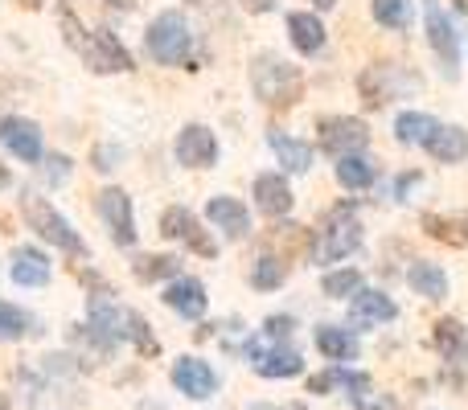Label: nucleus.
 Wrapping results in <instances>:
<instances>
[{"mask_svg": "<svg viewBox=\"0 0 468 410\" xmlns=\"http://www.w3.org/2000/svg\"><path fill=\"white\" fill-rule=\"evenodd\" d=\"M250 87L267 107H292L304 95V74H300V66L283 62L275 54H259L250 62Z\"/></svg>", "mask_w": 468, "mask_h": 410, "instance_id": "obj_1", "label": "nucleus"}, {"mask_svg": "<svg viewBox=\"0 0 468 410\" xmlns=\"http://www.w3.org/2000/svg\"><path fill=\"white\" fill-rule=\"evenodd\" d=\"M357 247H362V222H357L354 205L341 202L337 209H329L324 226L316 230L313 258L316 263H341V258H349Z\"/></svg>", "mask_w": 468, "mask_h": 410, "instance_id": "obj_2", "label": "nucleus"}, {"mask_svg": "<svg viewBox=\"0 0 468 410\" xmlns=\"http://www.w3.org/2000/svg\"><path fill=\"white\" fill-rule=\"evenodd\" d=\"M21 214H25V222H29V230H37L41 238L54 242L58 250H66V255H82V250H87L82 238H79V230H74V226L46 202V197L21 194Z\"/></svg>", "mask_w": 468, "mask_h": 410, "instance_id": "obj_3", "label": "nucleus"}, {"mask_svg": "<svg viewBox=\"0 0 468 410\" xmlns=\"http://www.w3.org/2000/svg\"><path fill=\"white\" fill-rule=\"evenodd\" d=\"M144 46L161 66H181V62H189L194 33H189V25H186V16L181 13H161L153 25H148Z\"/></svg>", "mask_w": 468, "mask_h": 410, "instance_id": "obj_4", "label": "nucleus"}, {"mask_svg": "<svg viewBox=\"0 0 468 410\" xmlns=\"http://www.w3.org/2000/svg\"><path fill=\"white\" fill-rule=\"evenodd\" d=\"M74 49H79L82 62H87L95 74H128V70H136V62H132L128 46H123V41L115 37L112 29H90V33H82V41H79Z\"/></svg>", "mask_w": 468, "mask_h": 410, "instance_id": "obj_5", "label": "nucleus"}, {"mask_svg": "<svg viewBox=\"0 0 468 410\" xmlns=\"http://www.w3.org/2000/svg\"><path fill=\"white\" fill-rule=\"evenodd\" d=\"M247 362L263 378H296V373H304V357L296 349H283V341L267 337V332L247 341Z\"/></svg>", "mask_w": 468, "mask_h": 410, "instance_id": "obj_6", "label": "nucleus"}, {"mask_svg": "<svg viewBox=\"0 0 468 410\" xmlns=\"http://www.w3.org/2000/svg\"><path fill=\"white\" fill-rule=\"evenodd\" d=\"M316 144H321V152L341 161V156H354L370 144V128L354 115H329V120L316 123Z\"/></svg>", "mask_w": 468, "mask_h": 410, "instance_id": "obj_7", "label": "nucleus"}, {"mask_svg": "<svg viewBox=\"0 0 468 410\" xmlns=\"http://www.w3.org/2000/svg\"><path fill=\"white\" fill-rule=\"evenodd\" d=\"M423 21H428V41L436 49L444 74L461 79V37H456V25L448 21V13L440 8V0H423Z\"/></svg>", "mask_w": 468, "mask_h": 410, "instance_id": "obj_8", "label": "nucleus"}, {"mask_svg": "<svg viewBox=\"0 0 468 410\" xmlns=\"http://www.w3.org/2000/svg\"><path fill=\"white\" fill-rule=\"evenodd\" d=\"M161 234H165V238L186 242V247H194L197 255H206V258L218 255V242H214L210 234L197 226V217L189 214L186 205H169V209H165V214H161Z\"/></svg>", "mask_w": 468, "mask_h": 410, "instance_id": "obj_9", "label": "nucleus"}, {"mask_svg": "<svg viewBox=\"0 0 468 410\" xmlns=\"http://www.w3.org/2000/svg\"><path fill=\"white\" fill-rule=\"evenodd\" d=\"M169 378H173V386L186 398H194V403H206V398L218 390V373H214L210 362H202V357H177Z\"/></svg>", "mask_w": 468, "mask_h": 410, "instance_id": "obj_10", "label": "nucleus"}, {"mask_svg": "<svg viewBox=\"0 0 468 410\" xmlns=\"http://www.w3.org/2000/svg\"><path fill=\"white\" fill-rule=\"evenodd\" d=\"M99 214H103L115 247H132L136 242V214H132V197L123 189H103L99 194Z\"/></svg>", "mask_w": 468, "mask_h": 410, "instance_id": "obj_11", "label": "nucleus"}, {"mask_svg": "<svg viewBox=\"0 0 468 410\" xmlns=\"http://www.w3.org/2000/svg\"><path fill=\"white\" fill-rule=\"evenodd\" d=\"M0 144L25 164L41 161V128L33 120H21V115H5L0 120Z\"/></svg>", "mask_w": 468, "mask_h": 410, "instance_id": "obj_12", "label": "nucleus"}, {"mask_svg": "<svg viewBox=\"0 0 468 410\" xmlns=\"http://www.w3.org/2000/svg\"><path fill=\"white\" fill-rule=\"evenodd\" d=\"M173 152H177V161L186 164V169H210V164L218 161V140H214L210 128H202V123H189V128H181Z\"/></svg>", "mask_w": 468, "mask_h": 410, "instance_id": "obj_13", "label": "nucleus"}, {"mask_svg": "<svg viewBox=\"0 0 468 410\" xmlns=\"http://www.w3.org/2000/svg\"><path fill=\"white\" fill-rule=\"evenodd\" d=\"M87 321H90V332L103 337L107 345H112V341H128L132 337V312L128 308H120V304H112V300H103V296L90 300Z\"/></svg>", "mask_w": 468, "mask_h": 410, "instance_id": "obj_14", "label": "nucleus"}, {"mask_svg": "<svg viewBox=\"0 0 468 410\" xmlns=\"http://www.w3.org/2000/svg\"><path fill=\"white\" fill-rule=\"evenodd\" d=\"M399 308L387 291H370V288H357L354 300H349V324L354 329H374V324H387L395 321Z\"/></svg>", "mask_w": 468, "mask_h": 410, "instance_id": "obj_15", "label": "nucleus"}, {"mask_svg": "<svg viewBox=\"0 0 468 410\" xmlns=\"http://www.w3.org/2000/svg\"><path fill=\"white\" fill-rule=\"evenodd\" d=\"M206 217L218 226L227 238H247L250 234V209L239 202V197H210L206 205Z\"/></svg>", "mask_w": 468, "mask_h": 410, "instance_id": "obj_16", "label": "nucleus"}, {"mask_svg": "<svg viewBox=\"0 0 468 410\" xmlns=\"http://www.w3.org/2000/svg\"><path fill=\"white\" fill-rule=\"evenodd\" d=\"M165 304H169L173 312H181L186 321H202L206 316V288L197 279H189V275H177V279L165 288Z\"/></svg>", "mask_w": 468, "mask_h": 410, "instance_id": "obj_17", "label": "nucleus"}, {"mask_svg": "<svg viewBox=\"0 0 468 410\" xmlns=\"http://www.w3.org/2000/svg\"><path fill=\"white\" fill-rule=\"evenodd\" d=\"M255 205L267 217H288L292 209V189L283 181V173H259L255 177Z\"/></svg>", "mask_w": 468, "mask_h": 410, "instance_id": "obj_18", "label": "nucleus"}, {"mask_svg": "<svg viewBox=\"0 0 468 410\" xmlns=\"http://www.w3.org/2000/svg\"><path fill=\"white\" fill-rule=\"evenodd\" d=\"M407 283H411L415 296H423V300L448 296V271L440 263H431V258H415V263L407 267Z\"/></svg>", "mask_w": 468, "mask_h": 410, "instance_id": "obj_19", "label": "nucleus"}, {"mask_svg": "<svg viewBox=\"0 0 468 410\" xmlns=\"http://www.w3.org/2000/svg\"><path fill=\"white\" fill-rule=\"evenodd\" d=\"M13 283H21V288H41V283H49V258L41 255L37 247H16L13 250Z\"/></svg>", "mask_w": 468, "mask_h": 410, "instance_id": "obj_20", "label": "nucleus"}, {"mask_svg": "<svg viewBox=\"0 0 468 410\" xmlns=\"http://www.w3.org/2000/svg\"><path fill=\"white\" fill-rule=\"evenodd\" d=\"M313 341L329 362H354L357 357V341L349 337V329H337V324H316Z\"/></svg>", "mask_w": 468, "mask_h": 410, "instance_id": "obj_21", "label": "nucleus"}, {"mask_svg": "<svg viewBox=\"0 0 468 410\" xmlns=\"http://www.w3.org/2000/svg\"><path fill=\"white\" fill-rule=\"evenodd\" d=\"M288 33L300 54H321L324 49V25L316 21V13H288Z\"/></svg>", "mask_w": 468, "mask_h": 410, "instance_id": "obj_22", "label": "nucleus"}, {"mask_svg": "<svg viewBox=\"0 0 468 410\" xmlns=\"http://www.w3.org/2000/svg\"><path fill=\"white\" fill-rule=\"evenodd\" d=\"M357 90H362L366 107H382L395 99V66H370L357 79Z\"/></svg>", "mask_w": 468, "mask_h": 410, "instance_id": "obj_23", "label": "nucleus"}, {"mask_svg": "<svg viewBox=\"0 0 468 410\" xmlns=\"http://www.w3.org/2000/svg\"><path fill=\"white\" fill-rule=\"evenodd\" d=\"M267 144H271V152L280 156V164L288 173H308L313 169V144H304V140H292V136H283V131H271Z\"/></svg>", "mask_w": 468, "mask_h": 410, "instance_id": "obj_24", "label": "nucleus"}, {"mask_svg": "<svg viewBox=\"0 0 468 410\" xmlns=\"http://www.w3.org/2000/svg\"><path fill=\"white\" fill-rule=\"evenodd\" d=\"M428 152L436 156L440 164H461L468 156V131L464 128H444V123H440V131L428 140Z\"/></svg>", "mask_w": 468, "mask_h": 410, "instance_id": "obj_25", "label": "nucleus"}, {"mask_svg": "<svg viewBox=\"0 0 468 410\" xmlns=\"http://www.w3.org/2000/svg\"><path fill=\"white\" fill-rule=\"evenodd\" d=\"M440 131V123L431 120V115H423V111H403L395 120V136H399V144H423L428 148V140Z\"/></svg>", "mask_w": 468, "mask_h": 410, "instance_id": "obj_26", "label": "nucleus"}, {"mask_svg": "<svg viewBox=\"0 0 468 410\" xmlns=\"http://www.w3.org/2000/svg\"><path fill=\"white\" fill-rule=\"evenodd\" d=\"M436 345H440V353H444L452 365L468 370V341H464L461 321H440L436 324Z\"/></svg>", "mask_w": 468, "mask_h": 410, "instance_id": "obj_27", "label": "nucleus"}, {"mask_svg": "<svg viewBox=\"0 0 468 410\" xmlns=\"http://www.w3.org/2000/svg\"><path fill=\"white\" fill-rule=\"evenodd\" d=\"M29 403H33V410H79V398H74L62 382H54V373H49L41 386H33Z\"/></svg>", "mask_w": 468, "mask_h": 410, "instance_id": "obj_28", "label": "nucleus"}, {"mask_svg": "<svg viewBox=\"0 0 468 410\" xmlns=\"http://www.w3.org/2000/svg\"><path fill=\"white\" fill-rule=\"evenodd\" d=\"M132 271H136V279L144 283H156V279H177L181 275V258L177 255H144L132 263Z\"/></svg>", "mask_w": 468, "mask_h": 410, "instance_id": "obj_29", "label": "nucleus"}, {"mask_svg": "<svg viewBox=\"0 0 468 410\" xmlns=\"http://www.w3.org/2000/svg\"><path fill=\"white\" fill-rule=\"evenodd\" d=\"M423 230H428L436 242H448V247H468V222H461V217L423 214Z\"/></svg>", "mask_w": 468, "mask_h": 410, "instance_id": "obj_30", "label": "nucleus"}, {"mask_svg": "<svg viewBox=\"0 0 468 410\" xmlns=\"http://www.w3.org/2000/svg\"><path fill=\"white\" fill-rule=\"evenodd\" d=\"M337 181L346 189H370L374 185V164L366 161V156H341L337 161Z\"/></svg>", "mask_w": 468, "mask_h": 410, "instance_id": "obj_31", "label": "nucleus"}, {"mask_svg": "<svg viewBox=\"0 0 468 410\" xmlns=\"http://www.w3.org/2000/svg\"><path fill=\"white\" fill-rule=\"evenodd\" d=\"M411 13H415L411 0H374V21H378L382 29H407Z\"/></svg>", "mask_w": 468, "mask_h": 410, "instance_id": "obj_32", "label": "nucleus"}, {"mask_svg": "<svg viewBox=\"0 0 468 410\" xmlns=\"http://www.w3.org/2000/svg\"><path fill=\"white\" fill-rule=\"evenodd\" d=\"M283 275H288V267H283L275 255H263V258L255 263V271H250V288L275 291V288H283Z\"/></svg>", "mask_w": 468, "mask_h": 410, "instance_id": "obj_33", "label": "nucleus"}, {"mask_svg": "<svg viewBox=\"0 0 468 410\" xmlns=\"http://www.w3.org/2000/svg\"><path fill=\"white\" fill-rule=\"evenodd\" d=\"M29 329H33L29 312H21L16 304H5V300H0V337H5V341H21Z\"/></svg>", "mask_w": 468, "mask_h": 410, "instance_id": "obj_34", "label": "nucleus"}, {"mask_svg": "<svg viewBox=\"0 0 468 410\" xmlns=\"http://www.w3.org/2000/svg\"><path fill=\"white\" fill-rule=\"evenodd\" d=\"M321 288H324V296L329 300H349L357 288H362V275H357L354 267H346V271H329Z\"/></svg>", "mask_w": 468, "mask_h": 410, "instance_id": "obj_35", "label": "nucleus"}, {"mask_svg": "<svg viewBox=\"0 0 468 410\" xmlns=\"http://www.w3.org/2000/svg\"><path fill=\"white\" fill-rule=\"evenodd\" d=\"M41 177H46V185H66L70 181V156H41Z\"/></svg>", "mask_w": 468, "mask_h": 410, "instance_id": "obj_36", "label": "nucleus"}, {"mask_svg": "<svg viewBox=\"0 0 468 410\" xmlns=\"http://www.w3.org/2000/svg\"><path fill=\"white\" fill-rule=\"evenodd\" d=\"M120 161H123V148H120V144H99L95 156H90V164H95L99 173H112Z\"/></svg>", "mask_w": 468, "mask_h": 410, "instance_id": "obj_37", "label": "nucleus"}, {"mask_svg": "<svg viewBox=\"0 0 468 410\" xmlns=\"http://www.w3.org/2000/svg\"><path fill=\"white\" fill-rule=\"evenodd\" d=\"M292 316H267V324H263V332L267 337H275V341H283V337H292Z\"/></svg>", "mask_w": 468, "mask_h": 410, "instance_id": "obj_38", "label": "nucleus"}, {"mask_svg": "<svg viewBox=\"0 0 468 410\" xmlns=\"http://www.w3.org/2000/svg\"><path fill=\"white\" fill-rule=\"evenodd\" d=\"M242 5H247L250 13H271V8H275V0H242Z\"/></svg>", "mask_w": 468, "mask_h": 410, "instance_id": "obj_39", "label": "nucleus"}, {"mask_svg": "<svg viewBox=\"0 0 468 410\" xmlns=\"http://www.w3.org/2000/svg\"><path fill=\"white\" fill-rule=\"evenodd\" d=\"M107 8H132V0H107Z\"/></svg>", "mask_w": 468, "mask_h": 410, "instance_id": "obj_40", "label": "nucleus"}, {"mask_svg": "<svg viewBox=\"0 0 468 410\" xmlns=\"http://www.w3.org/2000/svg\"><path fill=\"white\" fill-rule=\"evenodd\" d=\"M0 189H8V169L0 164Z\"/></svg>", "mask_w": 468, "mask_h": 410, "instance_id": "obj_41", "label": "nucleus"}, {"mask_svg": "<svg viewBox=\"0 0 468 410\" xmlns=\"http://www.w3.org/2000/svg\"><path fill=\"white\" fill-rule=\"evenodd\" d=\"M313 5H316V8H333V5H337V0H313Z\"/></svg>", "mask_w": 468, "mask_h": 410, "instance_id": "obj_42", "label": "nucleus"}, {"mask_svg": "<svg viewBox=\"0 0 468 410\" xmlns=\"http://www.w3.org/2000/svg\"><path fill=\"white\" fill-rule=\"evenodd\" d=\"M21 5H25V8H41V0H21Z\"/></svg>", "mask_w": 468, "mask_h": 410, "instance_id": "obj_43", "label": "nucleus"}, {"mask_svg": "<svg viewBox=\"0 0 468 410\" xmlns=\"http://www.w3.org/2000/svg\"><path fill=\"white\" fill-rule=\"evenodd\" d=\"M456 8H468V0H456Z\"/></svg>", "mask_w": 468, "mask_h": 410, "instance_id": "obj_44", "label": "nucleus"}, {"mask_svg": "<svg viewBox=\"0 0 468 410\" xmlns=\"http://www.w3.org/2000/svg\"><path fill=\"white\" fill-rule=\"evenodd\" d=\"M0 410H5V406H0Z\"/></svg>", "mask_w": 468, "mask_h": 410, "instance_id": "obj_45", "label": "nucleus"}]
</instances>
